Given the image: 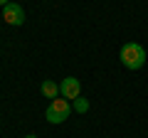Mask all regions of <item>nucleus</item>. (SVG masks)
Instances as JSON below:
<instances>
[{"label": "nucleus", "mask_w": 148, "mask_h": 138, "mask_svg": "<svg viewBox=\"0 0 148 138\" xmlns=\"http://www.w3.org/2000/svg\"><path fill=\"white\" fill-rule=\"evenodd\" d=\"M119 57H121V64L126 69H131V72H133V69H141L143 62L148 59L146 57V49H143L138 42H126L121 47V52H119Z\"/></svg>", "instance_id": "f257e3e1"}, {"label": "nucleus", "mask_w": 148, "mask_h": 138, "mask_svg": "<svg viewBox=\"0 0 148 138\" xmlns=\"http://www.w3.org/2000/svg\"><path fill=\"white\" fill-rule=\"evenodd\" d=\"M25 138H37V136H35V133H27V136H25Z\"/></svg>", "instance_id": "6e6552de"}, {"label": "nucleus", "mask_w": 148, "mask_h": 138, "mask_svg": "<svg viewBox=\"0 0 148 138\" xmlns=\"http://www.w3.org/2000/svg\"><path fill=\"white\" fill-rule=\"evenodd\" d=\"M74 111H79V113H86V111H89V101H86L84 96L74 99Z\"/></svg>", "instance_id": "423d86ee"}, {"label": "nucleus", "mask_w": 148, "mask_h": 138, "mask_svg": "<svg viewBox=\"0 0 148 138\" xmlns=\"http://www.w3.org/2000/svg\"><path fill=\"white\" fill-rule=\"evenodd\" d=\"M3 20H5L8 25H12V27H20V25H25V10H22L17 3H8V5L3 8Z\"/></svg>", "instance_id": "20e7f679"}, {"label": "nucleus", "mask_w": 148, "mask_h": 138, "mask_svg": "<svg viewBox=\"0 0 148 138\" xmlns=\"http://www.w3.org/2000/svg\"><path fill=\"white\" fill-rule=\"evenodd\" d=\"M69 113H72V106H69V101L64 99V96H57V99L49 101L47 111H45V118H47L49 123H64L69 118Z\"/></svg>", "instance_id": "f03ea898"}, {"label": "nucleus", "mask_w": 148, "mask_h": 138, "mask_svg": "<svg viewBox=\"0 0 148 138\" xmlns=\"http://www.w3.org/2000/svg\"><path fill=\"white\" fill-rule=\"evenodd\" d=\"M40 91H42V96H47V99H57L59 96V84H54V81H42Z\"/></svg>", "instance_id": "39448f33"}, {"label": "nucleus", "mask_w": 148, "mask_h": 138, "mask_svg": "<svg viewBox=\"0 0 148 138\" xmlns=\"http://www.w3.org/2000/svg\"><path fill=\"white\" fill-rule=\"evenodd\" d=\"M8 5V0H0V8H5Z\"/></svg>", "instance_id": "0eeeda50"}, {"label": "nucleus", "mask_w": 148, "mask_h": 138, "mask_svg": "<svg viewBox=\"0 0 148 138\" xmlns=\"http://www.w3.org/2000/svg\"><path fill=\"white\" fill-rule=\"evenodd\" d=\"M59 94L64 96L67 101H74L82 96V84L77 77H64L62 81H59Z\"/></svg>", "instance_id": "7ed1b4c3"}]
</instances>
